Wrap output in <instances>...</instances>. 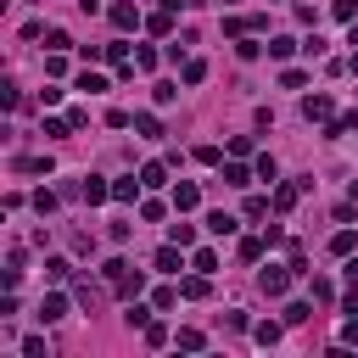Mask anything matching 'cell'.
I'll return each instance as SVG.
<instances>
[{
  "label": "cell",
  "mask_w": 358,
  "mask_h": 358,
  "mask_svg": "<svg viewBox=\"0 0 358 358\" xmlns=\"http://www.w3.org/2000/svg\"><path fill=\"white\" fill-rule=\"evenodd\" d=\"M101 274H106V285H112L117 296H140V285H145V280H140V274H134V268H129L123 257H112V263H106Z\"/></svg>",
  "instance_id": "cell-1"
},
{
  "label": "cell",
  "mask_w": 358,
  "mask_h": 358,
  "mask_svg": "<svg viewBox=\"0 0 358 358\" xmlns=\"http://www.w3.org/2000/svg\"><path fill=\"white\" fill-rule=\"evenodd\" d=\"M257 285H263L268 296H285V285H291V263H285V268H263V274H257Z\"/></svg>",
  "instance_id": "cell-2"
},
{
  "label": "cell",
  "mask_w": 358,
  "mask_h": 358,
  "mask_svg": "<svg viewBox=\"0 0 358 358\" xmlns=\"http://www.w3.org/2000/svg\"><path fill=\"white\" fill-rule=\"evenodd\" d=\"M302 117L308 123H330V95H308L302 101Z\"/></svg>",
  "instance_id": "cell-3"
},
{
  "label": "cell",
  "mask_w": 358,
  "mask_h": 358,
  "mask_svg": "<svg viewBox=\"0 0 358 358\" xmlns=\"http://www.w3.org/2000/svg\"><path fill=\"white\" fill-rule=\"evenodd\" d=\"M296 196H302V179H291V185H274V213H291V207H296Z\"/></svg>",
  "instance_id": "cell-4"
},
{
  "label": "cell",
  "mask_w": 358,
  "mask_h": 358,
  "mask_svg": "<svg viewBox=\"0 0 358 358\" xmlns=\"http://www.w3.org/2000/svg\"><path fill=\"white\" fill-rule=\"evenodd\" d=\"M179 252H185V246H179V241H168V246L157 252V268H162V274H179V268H185V257H179Z\"/></svg>",
  "instance_id": "cell-5"
},
{
  "label": "cell",
  "mask_w": 358,
  "mask_h": 358,
  "mask_svg": "<svg viewBox=\"0 0 358 358\" xmlns=\"http://www.w3.org/2000/svg\"><path fill=\"white\" fill-rule=\"evenodd\" d=\"M39 319H45V324H56V319H67V296H62V291H50V296L39 302Z\"/></svg>",
  "instance_id": "cell-6"
},
{
  "label": "cell",
  "mask_w": 358,
  "mask_h": 358,
  "mask_svg": "<svg viewBox=\"0 0 358 358\" xmlns=\"http://www.w3.org/2000/svg\"><path fill=\"white\" fill-rule=\"evenodd\" d=\"M106 17H112V28H140V11H134L129 0H117V6L106 11Z\"/></svg>",
  "instance_id": "cell-7"
},
{
  "label": "cell",
  "mask_w": 358,
  "mask_h": 358,
  "mask_svg": "<svg viewBox=\"0 0 358 358\" xmlns=\"http://www.w3.org/2000/svg\"><path fill=\"white\" fill-rule=\"evenodd\" d=\"M173 207H179V213H190V207H201V190H196L190 179H185V185H173Z\"/></svg>",
  "instance_id": "cell-8"
},
{
  "label": "cell",
  "mask_w": 358,
  "mask_h": 358,
  "mask_svg": "<svg viewBox=\"0 0 358 358\" xmlns=\"http://www.w3.org/2000/svg\"><path fill=\"white\" fill-rule=\"evenodd\" d=\"M84 201H90V207H95V201H112V185L90 173V179H84Z\"/></svg>",
  "instance_id": "cell-9"
},
{
  "label": "cell",
  "mask_w": 358,
  "mask_h": 358,
  "mask_svg": "<svg viewBox=\"0 0 358 358\" xmlns=\"http://www.w3.org/2000/svg\"><path fill=\"white\" fill-rule=\"evenodd\" d=\"M145 190V179H112V201H134Z\"/></svg>",
  "instance_id": "cell-10"
},
{
  "label": "cell",
  "mask_w": 358,
  "mask_h": 358,
  "mask_svg": "<svg viewBox=\"0 0 358 358\" xmlns=\"http://www.w3.org/2000/svg\"><path fill=\"white\" fill-rule=\"evenodd\" d=\"M179 78H185V84H201V78H207V62H201V56H185Z\"/></svg>",
  "instance_id": "cell-11"
},
{
  "label": "cell",
  "mask_w": 358,
  "mask_h": 358,
  "mask_svg": "<svg viewBox=\"0 0 358 358\" xmlns=\"http://www.w3.org/2000/svg\"><path fill=\"white\" fill-rule=\"evenodd\" d=\"M134 134H145V140H157V134H162V123H157V112H134Z\"/></svg>",
  "instance_id": "cell-12"
},
{
  "label": "cell",
  "mask_w": 358,
  "mask_h": 358,
  "mask_svg": "<svg viewBox=\"0 0 358 358\" xmlns=\"http://www.w3.org/2000/svg\"><path fill=\"white\" fill-rule=\"evenodd\" d=\"M179 296H185V302H201V296H207V274H190V280L179 285Z\"/></svg>",
  "instance_id": "cell-13"
},
{
  "label": "cell",
  "mask_w": 358,
  "mask_h": 358,
  "mask_svg": "<svg viewBox=\"0 0 358 358\" xmlns=\"http://www.w3.org/2000/svg\"><path fill=\"white\" fill-rule=\"evenodd\" d=\"M145 28H151V34H173V11H168V6H162V11H151V17H145Z\"/></svg>",
  "instance_id": "cell-14"
},
{
  "label": "cell",
  "mask_w": 358,
  "mask_h": 358,
  "mask_svg": "<svg viewBox=\"0 0 358 358\" xmlns=\"http://www.w3.org/2000/svg\"><path fill=\"white\" fill-rule=\"evenodd\" d=\"M140 179H145V190H157V185H168V168H162V162H145Z\"/></svg>",
  "instance_id": "cell-15"
},
{
  "label": "cell",
  "mask_w": 358,
  "mask_h": 358,
  "mask_svg": "<svg viewBox=\"0 0 358 358\" xmlns=\"http://www.w3.org/2000/svg\"><path fill=\"white\" fill-rule=\"evenodd\" d=\"M224 185H235V190H241V185H252V173H246V162H224Z\"/></svg>",
  "instance_id": "cell-16"
},
{
  "label": "cell",
  "mask_w": 358,
  "mask_h": 358,
  "mask_svg": "<svg viewBox=\"0 0 358 358\" xmlns=\"http://www.w3.org/2000/svg\"><path fill=\"white\" fill-rule=\"evenodd\" d=\"M235 224H241V218H229V213H207V229H213V235H235Z\"/></svg>",
  "instance_id": "cell-17"
},
{
  "label": "cell",
  "mask_w": 358,
  "mask_h": 358,
  "mask_svg": "<svg viewBox=\"0 0 358 358\" xmlns=\"http://www.w3.org/2000/svg\"><path fill=\"white\" fill-rule=\"evenodd\" d=\"M352 246H358V235H352V229H336V235H330V252H336V257H347Z\"/></svg>",
  "instance_id": "cell-18"
},
{
  "label": "cell",
  "mask_w": 358,
  "mask_h": 358,
  "mask_svg": "<svg viewBox=\"0 0 358 358\" xmlns=\"http://www.w3.org/2000/svg\"><path fill=\"white\" fill-rule=\"evenodd\" d=\"M190 268H196V274H213V268H218V252H213V246H201V252L190 257Z\"/></svg>",
  "instance_id": "cell-19"
},
{
  "label": "cell",
  "mask_w": 358,
  "mask_h": 358,
  "mask_svg": "<svg viewBox=\"0 0 358 358\" xmlns=\"http://www.w3.org/2000/svg\"><path fill=\"white\" fill-rule=\"evenodd\" d=\"M280 330H285V324H274V319H263V324H252V336H257L263 347H274V341H280Z\"/></svg>",
  "instance_id": "cell-20"
},
{
  "label": "cell",
  "mask_w": 358,
  "mask_h": 358,
  "mask_svg": "<svg viewBox=\"0 0 358 358\" xmlns=\"http://www.w3.org/2000/svg\"><path fill=\"white\" fill-rule=\"evenodd\" d=\"M173 341H179V352H201V347H207V336H201V330H179Z\"/></svg>",
  "instance_id": "cell-21"
},
{
  "label": "cell",
  "mask_w": 358,
  "mask_h": 358,
  "mask_svg": "<svg viewBox=\"0 0 358 358\" xmlns=\"http://www.w3.org/2000/svg\"><path fill=\"white\" fill-rule=\"evenodd\" d=\"M291 50H296V39H285V34H274V39H268V56H274V62H285Z\"/></svg>",
  "instance_id": "cell-22"
},
{
  "label": "cell",
  "mask_w": 358,
  "mask_h": 358,
  "mask_svg": "<svg viewBox=\"0 0 358 358\" xmlns=\"http://www.w3.org/2000/svg\"><path fill=\"white\" fill-rule=\"evenodd\" d=\"M17 173H50V157H17Z\"/></svg>",
  "instance_id": "cell-23"
},
{
  "label": "cell",
  "mask_w": 358,
  "mask_h": 358,
  "mask_svg": "<svg viewBox=\"0 0 358 358\" xmlns=\"http://www.w3.org/2000/svg\"><path fill=\"white\" fill-rule=\"evenodd\" d=\"M235 56H241V62H252V56H263V45H257L252 34H241V45H235Z\"/></svg>",
  "instance_id": "cell-24"
},
{
  "label": "cell",
  "mask_w": 358,
  "mask_h": 358,
  "mask_svg": "<svg viewBox=\"0 0 358 358\" xmlns=\"http://www.w3.org/2000/svg\"><path fill=\"white\" fill-rule=\"evenodd\" d=\"M78 90H90V95H101V90H106V78H101V73H90V67H84V73H78Z\"/></svg>",
  "instance_id": "cell-25"
},
{
  "label": "cell",
  "mask_w": 358,
  "mask_h": 358,
  "mask_svg": "<svg viewBox=\"0 0 358 358\" xmlns=\"http://www.w3.org/2000/svg\"><path fill=\"white\" fill-rule=\"evenodd\" d=\"M241 257L257 263V257H263V235H246V241H241Z\"/></svg>",
  "instance_id": "cell-26"
},
{
  "label": "cell",
  "mask_w": 358,
  "mask_h": 358,
  "mask_svg": "<svg viewBox=\"0 0 358 358\" xmlns=\"http://www.w3.org/2000/svg\"><path fill=\"white\" fill-rule=\"evenodd\" d=\"M45 274H50V280H67L73 263H67V257H45Z\"/></svg>",
  "instance_id": "cell-27"
},
{
  "label": "cell",
  "mask_w": 358,
  "mask_h": 358,
  "mask_svg": "<svg viewBox=\"0 0 358 358\" xmlns=\"http://www.w3.org/2000/svg\"><path fill=\"white\" fill-rule=\"evenodd\" d=\"M73 296H78V302H84V308H95V302H101V291H95V285H90V280H78V285H73Z\"/></svg>",
  "instance_id": "cell-28"
},
{
  "label": "cell",
  "mask_w": 358,
  "mask_h": 358,
  "mask_svg": "<svg viewBox=\"0 0 358 358\" xmlns=\"http://www.w3.org/2000/svg\"><path fill=\"white\" fill-rule=\"evenodd\" d=\"M302 319H313V302H291L285 308V324H302Z\"/></svg>",
  "instance_id": "cell-29"
},
{
  "label": "cell",
  "mask_w": 358,
  "mask_h": 358,
  "mask_svg": "<svg viewBox=\"0 0 358 358\" xmlns=\"http://www.w3.org/2000/svg\"><path fill=\"white\" fill-rule=\"evenodd\" d=\"M145 341H151V347H168V324L151 319V324H145Z\"/></svg>",
  "instance_id": "cell-30"
},
{
  "label": "cell",
  "mask_w": 358,
  "mask_h": 358,
  "mask_svg": "<svg viewBox=\"0 0 358 358\" xmlns=\"http://www.w3.org/2000/svg\"><path fill=\"white\" fill-rule=\"evenodd\" d=\"M134 67H140V73H151V67H157V50H151V45H140V50H134Z\"/></svg>",
  "instance_id": "cell-31"
},
{
  "label": "cell",
  "mask_w": 358,
  "mask_h": 358,
  "mask_svg": "<svg viewBox=\"0 0 358 358\" xmlns=\"http://www.w3.org/2000/svg\"><path fill=\"white\" fill-rule=\"evenodd\" d=\"M123 319H129V324H140V330H145V324H151V308H140V302H129V313H123Z\"/></svg>",
  "instance_id": "cell-32"
},
{
  "label": "cell",
  "mask_w": 358,
  "mask_h": 358,
  "mask_svg": "<svg viewBox=\"0 0 358 358\" xmlns=\"http://www.w3.org/2000/svg\"><path fill=\"white\" fill-rule=\"evenodd\" d=\"M22 358H50V352H45V336H28V341H22Z\"/></svg>",
  "instance_id": "cell-33"
},
{
  "label": "cell",
  "mask_w": 358,
  "mask_h": 358,
  "mask_svg": "<svg viewBox=\"0 0 358 358\" xmlns=\"http://www.w3.org/2000/svg\"><path fill=\"white\" fill-rule=\"evenodd\" d=\"M330 11H336V17H341V22H358V6H352V0H336V6H330Z\"/></svg>",
  "instance_id": "cell-34"
},
{
  "label": "cell",
  "mask_w": 358,
  "mask_h": 358,
  "mask_svg": "<svg viewBox=\"0 0 358 358\" xmlns=\"http://www.w3.org/2000/svg\"><path fill=\"white\" fill-rule=\"evenodd\" d=\"M106 62L112 67H129V45H106Z\"/></svg>",
  "instance_id": "cell-35"
},
{
  "label": "cell",
  "mask_w": 358,
  "mask_h": 358,
  "mask_svg": "<svg viewBox=\"0 0 358 358\" xmlns=\"http://www.w3.org/2000/svg\"><path fill=\"white\" fill-rule=\"evenodd\" d=\"M151 95H157V106H168V101H173V95H179V84H168V78H162V84H157V90H151Z\"/></svg>",
  "instance_id": "cell-36"
},
{
  "label": "cell",
  "mask_w": 358,
  "mask_h": 358,
  "mask_svg": "<svg viewBox=\"0 0 358 358\" xmlns=\"http://www.w3.org/2000/svg\"><path fill=\"white\" fill-rule=\"evenodd\" d=\"M341 341H347V347L358 341V319H347V324H341Z\"/></svg>",
  "instance_id": "cell-37"
},
{
  "label": "cell",
  "mask_w": 358,
  "mask_h": 358,
  "mask_svg": "<svg viewBox=\"0 0 358 358\" xmlns=\"http://www.w3.org/2000/svg\"><path fill=\"white\" fill-rule=\"evenodd\" d=\"M347 45H358V22H352V34H347Z\"/></svg>",
  "instance_id": "cell-38"
},
{
  "label": "cell",
  "mask_w": 358,
  "mask_h": 358,
  "mask_svg": "<svg viewBox=\"0 0 358 358\" xmlns=\"http://www.w3.org/2000/svg\"><path fill=\"white\" fill-rule=\"evenodd\" d=\"M352 201H358V185H352Z\"/></svg>",
  "instance_id": "cell-39"
},
{
  "label": "cell",
  "mask_w": 358,
  "mask_h": 358,
  "mask_svg": "<svg viewBox=\"0 0 358 358\" xmlns=\"http://www.w3.org/2000/svg\"><path fill=\"white\" fill-rule=\"evenodd\" d=\"M224 6H229V0H224Z\"/></svg>",
  "instance_id": "cell-40"
}]
</instances>
